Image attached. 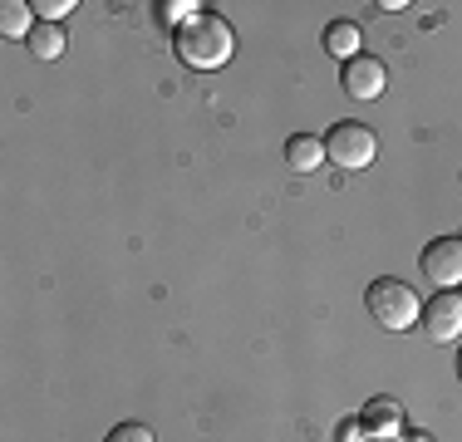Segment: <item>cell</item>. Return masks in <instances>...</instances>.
Here are the masks:
<instances>
[{"label": "cell", "instance_id": "cell-1", "mask_svg": "<svg viewBox=\"0 0 462 442\" xmlns=\"http://www.w3.org/2000/svg\"><path fill=\"white\" fill-rule=\"evenodd\" d=\"M231 54H236V35L222 15H197L178 25V60L192 69H222Z\"/></svg>", "mask_w": 462, "mask_h": 442}, {"label": "cell", "instance_id": "cell-2", "mask_svg": "<svg viewBox=\"0 0 462 442\" xmlns=\"http://www.w3.org/2000/svg\"><path fill=\"white\" fill-rule=\"evenodd\" d=\"M365 309H369L374 325H383V329H413V325H418V315H423V305H418L413 285L393 281V275H383V281H374V285H369Z\"/></svg>", "mask_w": 462, "mask_h": 442}, {"label": "cell", "instance_id": "cell-3", "mask_svg": "<svg viewBox=\"0 0 462 442\" xmlns=\"http://www.w3.org/2000/svg\"><path fill=\"white\" fill-rule=\"evenodd\" d=\"M374 152H379V138H374V128L359 124V118H345V124H335L325 133V158L335 162V168L359 172L374 162Z\"/></svg>", "mask_w": 462, "mask_h": 442}, {"label": "cell", "instance_id": "cell-4", "mask_svg": "<svg viewBox=\"0 0 462 442\" xmlns=\"http://www.w3.org/2000/svg\"><path fill=\"white\" fill-rule=\"evenodd\" d=\"M418 319H423V335L433 339V345H453V339L462 335V295H457V290L433 295Z\"/></svg>", "mask_w": 462, "mask_h": 442}, {"label": "cell", "instance_id": "cell-5", "mask_svg": "<svg viewBox=\"0 0 462 442\" xmlns=\"http://www.w3.org/2000/svg\"><path fill=\"white\" fill-rule=\"evenodd\" d=\"M423 275L433 285H462V236H438L423 246Z\"/></svg>", "mask_w": 462, "mask_h": 442}, {"label": "cell", "instance_id": "cell-6", "mask_svg": "<svg viewBox=\"0 0 462 442\" xmlns=\"http://www.w3.org/2000/svg\"><path fill=\"white\" fill-rule=\"evenodd\" d=\"M339 84L355 98H379L383 88H389V69H383V60H374V54H355V60L339 64Z\"/></svg>", "mask_w": 462, "mask_h": 442}, {"label": "cell", "instance_id": "cell-7", "mask_svg": "<svg viewBox=\"0 0 462 442\" xmlns=\"http://www.w3.org/2000/svg\"><path fill=\"white\" fill-rule=\"evenodd\" d=\"M359 423H365V433L379 442V437H393L403 428V408L393 403V398H374V403L359 413Z\"/></svg>", "mask_w": 462, "mask_h": 442}, {"label": "cell", "instance_id": "cell-8", "mask_svg": "<svg viewBox=\"0 0 462 442\" xmlns=\"http://www.w3.org/2000/svg\"><path fill=\"white\" fill-rule=\"evenodd\" d=\"M320 162H325V138H310V133L285 138V168L291 172H315Z\"/></svg>", "mask_w": 462, "mask_h": 442}, {"label": "cell", "instance_id": "cell-9", "mask_svg": "<svg viewBox=\"0 0 462 442\" xmlns=\"http://www.w3.org/2000/svg\"><path fill=\"white\" fill-rule=\"evenodd\" d=\"M25 50L35 54V60H60L64 54V30L54 25V20H35V30H30Z\"/></svg>", "mask_w": 462, "mask_h": 442}, {"label": "cell", "instance_id": "cell-10", "mask_svg": "<svg viewBox=\"0 0 462 442\" xmlns=\"http://www.w3.org/2000/svg\"><path fill=\"white\" fill-rule=\"evenodd\" d=\"M325 50L335 54L339 64L355 60V54H359V25H349V20H329V25H325Z\"/></svg>", "mask_w": 462, "mask_h": 442}, {"label": "cell", "instance_id": "cell-11", "mask_svg": "<svg viewBox=\"0 0 462 442\" xmlns=\"http://www.w3.org/2000/svg\"><path fill=\"white\" fill-rule=\"evenodd\" d=\"M30 30H35L30 5L25 0H5V5H0V35L5 40H30Z\"/></svg>", "mask_w": 462, "mask_h": 442}, {"label": "cell", "instance_id": "cell-12", "mask_svg": "<svg viewBox=\"0 0 462 442\" xmlns=\"http://www.w3.org/2000/svg\"><path fill=\"white\" fill-rule=\"evenodd\" d=\"M162 20H172V25H187V20H197L202 15V5H197V0H162Z\"/></svg>", "mask_w": 462, "mask_h": 442}, {"label": "cell", "instance_id": "cell-13", "mask_svg": "<svg viewBox=\"0 0 462 442\" xmlns=\"http://www.w3.org/2000/svg\"><path fill=\"white\" fill-rule=\"evenodd\" d=\"M104 442H158V437H152V428H143V423H118V428H108Z\"/></svg>", "mask_w": 462, "mask_h": 442}, {"label": "cell", "instance_id": "cell-14", "mask_svg": "<svg viewBox=\"0 0 462 442\" xmlns=\"http://www.w3.org/2000/svg\"><path fill=\"white\" fill-rule=\"evenodd\" d=\"M30 10H40L45 20H54V25H60V15H64V10H74V0H35Z\"/></svg>", "mask_w": 462, "mask_h": 442}, {"label": "cell", "instance_id": "cell-15", "mask_svg": "<svg viewBox=\"0 0 462 442\" xmlns=\"http://www.w3.org/2000/svg\"><path fill=\"white\" fill-rule=\"evenodd\" d=\"M359 433H365V423H359V418H355V423H339V442H359Z\"/></svg>", "mask_w": 462, "mask_h": 442}, {"label": "cell", "instance_id": "cell-16", "mask_svg": "<svg viewBox=\"0 0 462 442\" xmlns=\"http://www.w3.org/2000/svg\"><path fill=\"white\" fill-rule=\"evenodd\" d=\"M403 442H433L428 433H403Z\"/></svg>", "mask_w": 462, "mask_h": 442}, {"label": "cell", "instance_id": "cell-17", "mask_svg": "<svg viewBox=\"0 0 462 442\" xmlns=\"http://www.w3.org/2000/svg\"><path fill=\"white\" fill-rule=\"evenodd\" d=\"M457 383H462V354H457Z\"/></svg>", "mask_w": 462, "mask_h": 442}, {"label": "cell", "instance_id": "cell-18", "mask_svg": "<svg viewBox=\"0 0 462 442\" xmlns=\"http://www.w3.org/2000/svg\"><path fill=\"white\" fill-rule=\"evenodd\" d=\"M457 295H462V290H457Z\"/></svg>", "mask_w": 462, "mask_h": 442}]
</instances>
